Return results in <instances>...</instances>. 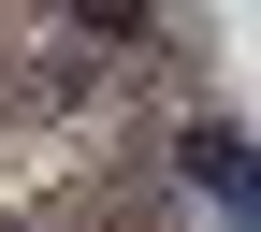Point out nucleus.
<instances>
[{
  "instance_id": "f257e3e1",
  "label": "nucleus",
  "mask_w": 261,
  "mask_h": 232,
  "mask_svg": "<svg viewBox=\"0 0 261 232\" xmlns=\"http://www.w3.org/2000/svg\"><path fill=\"white\" fill-rule=\"evenodd\" d=\"M174 174L203 189V203H232V174H247V131H218V116H203V131H174Z\"/></svg>"
},
{
  "instance_id": "f03ea898",
  "label": "nucleus",
  "mask_w": 261,
  "mask_h": 232,
  "mask_svg": "<svg viewBox=\"0 0 261 232\" xmlns=\"http://www.w3.org/2000/svg\"><path fill=\"white\" fill-rule=\"evenodd\" d=\"M232 218H247V232H261V160H247V174H232Z\"/></svg>"
}]
</instances>
